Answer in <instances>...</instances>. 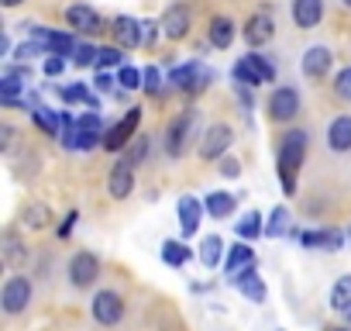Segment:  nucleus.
<instances>
[{"mask_svg": "<svg viewBox=\"0 0 351 331\" xmlns=\"http://www.w3.org/2000/svg\"><path fill=\"white\" fill-rule=\"evenodd\" d=\"M306 145H310V135L293 128L282 135L279 141V155H276V166H279V180H282V190L286 194H296V173L303 170V159H306Z\"/></svg>", "mask_w": 351, "mask_h": 331, "instance_id": "f257e3e1", "label": "nucleus"}, {"mask_svg": "<svg viewBox=\"0 0 351 331\" xmlns=\"http://www.w3.org/2000/svg\"><path fill=\"white\" fill-rule=\"evenodd\" d=\"M32 297H35V286H32V279L28 276H11L8 283H4V290H0V304H4V314H25L28 310V304H32Z\"/></svg>", "mask_w": 351, "mask_h": 331, "instance_id": "f03ea898", "label": "nucleus"}, {"mask_svg": "<svg viewBox=\"0 0 351 331\" xmlns=\"http://www.w3.org/2000/svg\"><path fill=\"white\" fill-rule=\"evenodd\" d=\"M138 124H141V111L131 107L117 124L107 128V135H104V148H110V152H124V148L138 138Z\"/></svg>", "mask_w": 351, "mask_h": 331, "instance_id": "7ed1b4c3", "label": "nucleus"}, {"mask_svg": "<svg viewBox=\"0 0 351 331\" xmlns=\"http://www.w3.org/2000/svg\"><path fill=\"white\" fill-rule=\"evenodd\" d=\"M193 124H197V111H186V114H180V117L169 124V131H165V152L172 159H180L186 152V141L193 138Z\"/></svg>", "mask_w": 351, "mask_h": 331, "instance_id": "20e7f679", "label": "nucleus"}, {"mask_svg": "<svg viewBox=\"0 0 351 331\" xmlns=\"http://www.w3.org/2000/svg\"><path fill=\"white\" fill-rule=\"evenodd\" d=\"M69 283L76 286V290H86V286H93L97 283V276H100V259L93 255V252H76L73 259H69Z\"/></svg>", "mask_w": 351, "mask_h": 331, "instance_id": "39448f33", "label": "nucleus"}, {"mask_svg": "<svg viewBox=\"0 0 351 331\" xmlns=\"http://www.w3.org/2000/svg\"><path fill=\"white\" fill-rule=\"evenodd\" d=\"M90 307H93L97 324H104V328H114V324H121V317H124V297L114 293V290H100Z\"/></svg>", "mask_w": 351, "mask_h": 331, "instance_id": "423d86ee", "label": "nucleus"}, {"mask_svg": "<svg viewBox=\"0 0 351 331\" xmlns=\"http://www.w3.org/2000/svg\"><path fill=\"white\" fill-rule=\"evenodd\" d=\"M210 80H214V73H210V69H204L200 62L176 66V69L169 73V83H172V87H180V90H186V93H197V90H204Z\"/></svg>", "mask_w": 351, "mask_h": 331, "instance_id": "0eeeda50", "label": "nucleus"}, {"mask_svg": "<svg viewBox=\"0 0 351 331\" xmlns=\"http://www.w3.org/2000/svg\"><path fill=\"white\" fill-rule=\"evenodd\" d=\"M231 141H234V131H231V124H210L207 131H204V141H200V155L204 159H224V152L231 148Z\"/></svg>", "mask_w": 351, "mask_h": 331, "instance_id": "6e6552de", "label": "nucleus"}, {"mask_svg": "<svg viewBox=\"0 0 351 331\" xmlns=\"http://www.w3.org/2000/svg\"><path fill=\"white\" fill-rule=\"evenodd\" d=\"M162 35L169 38V42H183L186 35H190V8L186 4H172V8H165V14H162Z\"/></svg>", "mask_w": 351, "mask_h": 331, "instance_id": "1a4fd4ad", "label": "nucleus"}, {"mask_svg": "<svg viewBox=\"0 0 351 331\" xmlns=\"http://www.w3.org/2000/svg\"><path fill=\"white\" fill-rule=\"evenodd\" d=\"M300 114V93L293 87H276L269 97V117L272 121H293Z\"/></svg>", "mask_w": 351, "mask_h": 331, "instance_id": "9d476101", "label": "nucleus"}, {"mask_svg": "<svg viewBox=\"0 0 351 331\" xmlns=\"http://www.w3.org/2000/svg\"><path fill=\"white\" fill-rule=\"evenodd\" d=\"M104 124H100V114L97 111H86L83 117H76V148L90 152L97 145H104Z\"/></svg>", "mask_w": 351, "mask_h": 331, "instance_id": "9b49d317", "label": "nucleus"}, {"mask_svg": "<svg viewBox=\"0 0 351 331\" xmlns=\"http://www.w3.org/2000/svg\"><path fill=\"white\" fill-rule=\"evenodd\" d=\"M330 66H334V52H330L327 45H310V49L303 52V59H300V69H303V76H310V80L327 76Z\"/></svg>", "mask_w": 351, "mask_h": 331, "instance_id": "f8f14e48", "label": "nucleus"}, {"mask_svg": "<svg viewBox=\"0 0 351 331\" xmlns=\"http://www.w3.org/2000/svg\"><path fill=\"white\" fill-rule=\"evenodd\" d=\"M134 190V166H128L124 159L110 166V176H107V194L114 201H128Z\"/></svg>", "mask_w": 351, "mask_h": 331, "instance_id": "ddd939ff", "label": "nucleus"}, {"mask_svg": "<svg viewBox=\"0 0 351 331\" xmlns=\"http://www.w3.org/2000/svg\"><path fill=\"white\" fill-rule=\"evenodd\" d=\"M272 38H276V21H272L265 11L252 14V18H248V25H245V42L258 49V45H269Z\"/></svg>", "mask_w": 351, "mask_h": 331, "instance_id": "4468645a", "label": "nucleus"}, {"mask_svg": "<svg viewBox=\"0 0 351 331\" xmlns=\"http://www.w3.org/2000/svg\"><path fill=\"white\" fill-rule=\"evenodd\" d=\"M303 249H324V252H337L344 245V235L337 228H317V231H300L296 235Z\"/></svg>", "mask_w": 351, "mask_h": 331, "instance_id": "2eb2a0df", "label": "nucleus"}, {"mask_svg": "<svg viewBox=\"0 0 351 331\" xmlns=\"http://www.w3.org/2000/svg\"><path fill=\"white\" fill-rule=\"evenodd\" d=\"M66 21H69V28H76V32H83V35H97V32H104L100 14H97L93 8H86V4H73V8L66 11Z\"/></svg>", "mask_w": 351, "mask_h": 331, "instance_id": "dca6fc26", "label": "nucleus"}, {"mask_svg": "<svg viewBox=\"0 0 351 331\" xmlns=\"http://www.w3.org/2000/svg\"><path fill=\"white\" fill-rule=\"evenodd\" d=\"M110 35H114V42H117L121 49H138V45H141V21L121 14V18L110 21Z\"/></svg>", "mask_w": 351, "mask_h": 331, "instance_id": "f3484780", "label": "nucleus"}, {"mask_svg": "<svg viewBox=\"0 0 351 331\" xmlns=\"http://www.w3.org/2000/svg\"><path fill=\"white\" fill-rule=\"evenodd\" d=\"M231 283H234L252 304H265V297H269V290H265L262 276L255 273V266H248V269H241L238 276H231Z\"/></svg>", "mask_w": 351, "mask_h": 331, "instance_id": "a211bd4d", "label": "nucleus"}, {"mask_svg": "<svg viewBox=\"0 0 351 331\" xmlns=\"http://www.w3.org/2000/svg\"><path fill=\"white\" fill-rule=\"evenodd\" d=\"M324 18V0H293V25L310 32Z\"/></svg>", "mask_w": 351, "mask_h": 331, "instance_id": "6ab92c4d", "label": "nucleus"}, {"mask_svg": "<svg viewBox=\"0 0 351 331\" xmlns=\"http://www.w3.org/2000/svg\"><path fill=\"white\" fill-rule=\"evenodd\" d=\"M176 211H180V228H183V235L190 238V235H197V228H200V221H204L207 204H200L197 197H183Z\"/></svg>", "mask_w": 351, "mask_h": 331, "instance_id": "aec40b11", "label": "nucleus"}, {"mask_svg": "<svg viewBox=\"0 0 351 331\" xmlns=\"http://www.w3.org/2000/svg\"><path fill=\"white\" fill-rule=\"evenodd\" d=\"M327 148L330 152H351V114H341L327 124Z\"/></svg>", "mask_w": 351, "mask_h": 331, "instance_id": "412c9836", "label": "nucleus"}, {"mask_svg": "<svg viewBox=\"0 0 351 331\" xmlns=\"http://www.w3.org/2000/svg\"><path fill=\"white\" fill-rule=\"evenodd\" d=\"M248 266H255V252H252V245H245V242L231 245V249H228V259H224V273H228V279L238 276V273L248 269Z\"/></svg>", "mask_w": 351, "mask_h": 331, "instance_id": "4be33fe9", "label": "nucleus"}, {"mask_svg": "<svg viewBox=\"0 0 351 331\" xmlns=\"http://www.w3.org/2000/svg\"><path fill=\"white\" fill-rule=\"evenodd\" d=\"M224 259H228V245H224V238H221V235H207V238L200 242V262H204L207 269H217Z\"/></svg>", "mask_w": 351, "mask_h": 331, "instance_id": "5701e85b", "label": "nucleus"}, {"mask_svg": "<svg viewBox=\"0 0 351 331\" xmlns=\"http://www.w3.org/2000/svg\"><path fill=\"white\" fill-rule=\"evenodd\" d=\"M32 117H35V124H38L49 138H59V135H62V114H56L52 107L38 104V107H32Z\"/></svg>", "mask_w": 351, "mask_h": 331, "instance_id": "b1692460", "label": "nucleus"}, {"mask_svg": "<svg viewBox=\"0 0 351 331\" xmlns=\"http://www.w3.org/2000/svg\"><path fill=\"white\" fill-rule=\"evenodd\" d=\"M231 42H234V21L224 18V14H217L210 21V45L214 49H231Z\"/></svg>", "mask_w": 351, "mask_h": 331, "instance_id": "393cba45", "label": "nucleus"}, {"mask_svg": "<svg viewBox=\"0 0 351 331\" xmlns=\"http://www.w3.org/2000/svg\"><path fill=\"white\" fill-rule=\"evenodd\" d=\"M204 204H207V214H210V218H217V221H221V218H228V214H234V194H228V190L210 194Z\"/></svg>", "mask_w": 351, "mask_h": 331, "instance_id": "a878e982", "label": "nucleus"}, {"mask_svg": "<svg viewBox=\"0 0 351 331\" xmlns=\"http://www.w3.org/2000/svg\"><path fill=\"white\" fill-rule=\"evenodd\" d=\"M4 262H8V266H14V269L28 262V249H25V242H21L14 231H8V235H4Z\"/></svg>", "mask_w": 351, "mask_h": 331, "instance_id": "bb28decb", "label": "nucleus"}, {"mask_svg": "<svg viewBox=\"0 0 351 331\" xmlns=\"http://www.w3.org/2000/svg\"><path fill=\"white\" fill-rule=\"evenodd\" d=\"M21 80L25 76H18V73H4V80H0V104L4 107H18L21 100H18V93H21Z\"/></svg>", "mask_w": 351, "mask_h": 331, "instance_id": "cd10ccee", "label": "nucleus"}, {"mask_svg": "<svg viewBox=\"0 0 351 331\" xmlns=\"http://www.w3.org/2000/svg\"><path fill=\"white\" fill-rule=\"evenodd\" d=\"M330 307H334V310H341V314H348V310H351V273H348V276H341V279L330 286Z\"/></svg>", "mask_w": 351, "mask_h": 331, "instance_id": "c85d7f7f", "label": "nucleus"}, {"mask_svg": "<svg viewBox=\"0 0 351 331\" xmlns=\"http://www.w3.org/2000/svg\"><path fill=\"white\" fill-rule=\"evenodd\" d=\"M190 259H193V249H186L183 242H165V245H162V262H165V266L180 269V266H186Z\"/></svg>", "mask_w": 351, "mask_h": 331, "instance_id": "c756f323", "label": "nucleus"}, {"mask_svg": "<svg viewBox=\"0 0 351 331\" xmlns=\"http://www.w3.org/2000/svg\"><path fill=\"white\" fill-rule=\"evenodd\" d=\"M258 235H265L262 214H258V211H248V214L238 221V238H241V242H255Z\"/></svg>", "mask_w": 351, "mask_h": 331, "instance_id": "7c9ffc66", "label": "nucleus"}, {"mask_svg": "<svg viewBox=\"0 0 351 331\" xmlns=\"http://www.w3.org/2000/svg\"><path fill=\"white\" fill-rule=\"evenodd\" d=\"M62 100H66V104H86L90 111H97V97L90 93L86 83H69V87H62Z\"/></svg>", "mask_w": 351, "mask_h": 331, "instance_id": "2f4dec72", "label": "nucleus"}, {"mask_svg": "<svg viewBox=\"0 0 351 331\" xmlns=\"http://www.w3.org/2000/svg\"><path fill=\"white\" fill-rule=\"evenodd\" d=\"M289 231V211L279 204V207H272V214H269V221H265V235L269 238H282Z\"/></svg>", "mask_w": 351, "mask_h": 331, "instance_id": "473e14b6", "label": "nucleus"}, {"mask_svg": "<svg viewBox=\"0 0 351 331\" xmlns=\"http://www.w3.org/2000/svg\"><path fill=\"white\" fill-rule=\"evenodd\" d=\"M21 218H25V225H28V228H35V231H38V228H45V225L52 221V211H49L45 204H28Z\"/></svg>", "mask_w": 351, "mask_h": 331, "instance_id": "72a5a7b5", "label": "nucleus"}, {"mask_svg": "<svg viewBox=\"0 0 351 331\" xmlns=\"http://www.w3.org/2000/svg\"><path fill=\"white\" fill-rule=\"evenodd\" d=\"M124 62V49L121 45H104L97 56V69H117Z\"/></svg>", "mask_w": 351, "mask_h": 331, "instance_id": "f704fd0d", "label": "nucleus"}, {"mask_svg": "<svg viewBox=\"0 0 351 331\" xmlns=\"http://www.w3.org/2000/svg\"><path fill=\"white\" fill-rule=\"evenodd\" d=\"M145 155H148V138H145V135H138V138L128 145V152H124L121 159H124L128 166H141V162H145Z\"/></svg>", "mask_w": 351, "mask_h": 331, "instance_id": "c9c22d12", "label": "nucleus"}, {"mask_svg": "<svg viewBox=\"0 0 351 331\" xmlns=\"http://www.w3.org/2000/svg\"><path fill=\"white\" fill-rule=\"evenodd\" d=\"M49 52L52 56H73L76 52V42L69 35H62V32H52L49 35Z\"/></svg>", "mask_w": 351, "mask_h": 331, "instance_id": "e433bc0d", "label": "nucleus"}, {"mask_svg": "<svg viewBox=\"0 0 351 331\" xmlns=\"http://www.w3.org/2000/svg\"><path fill=\"white\" fill-rule=\"evenodd\" d=\"M117 83H121L124 90H141V87H145V73H138L134 66H121Z\"/></svg>", "mask_w": 351, "mask_h": 331, "instance_id": "4c0bfd02", "label": "nucleus"}, {"mask_svg": "<svg viewBox=\"0 0 351 331\" xmlns=\"http://www.w3.org/2000/svg\"><path fill=\"white\" fill-rule=\"evenodd\" d=\"M97 56H100V49H93L90 42H80L76 45V52H73V62L83 69V66H97Z\"/></svg>", "mask_w": 351, "mask_h": 331, "instance_id": "58836bf2", "label": "nucleus"}, {"mask_svg": "<svg viewBox=\"0 0 351 331\" xmlns=\"http://www.w3.org/2000/svg\"><path fill=\"white\" fill-rule=\"evenodd\" d=\"M148 97H162V69L158 66H148L145 69V87H141Z\"/></svg>", "mask_w": 351, "mask_h": 331, "instance_id": "ea45409f", "label": "nucleus"}, {"mask_svg": "<svg viewBox=\"0 0 351 331\" xmlns=\"http://www.w3.org/2000/svg\"><path fill=\"white\" fill-rule=\"evenodd\" d=\"M334 93L341 100H351V66H344L337 76H334Z\"/></svg>", "mask_w": 351, "mask_h": 331, "instance_id": "a19ab883", "label": "nucleus"}, {"mask_svg": "<svg viewBox=\"0 0 351 331\" xmlns=\"http://www.w3.org/2000/svg\"><path fill=\"white\" fill-rule=\"evenodd\" d=\"M42 52H49V45H45V42H25V45H18V49H14V56H18V59H32V56H42Z\"/></svg>", "mask_w": 351, "mask_h": 331, "instance_id": "79ce46f5", "label": "nucleus"}, {"mask_svg": "<svg viewBox=\"0 0 351 331\" xmlns=\"http://www.w3.org/2000/svg\"><path fill=\"white\" fill-rule=\"evenodd\" d=\"M114 83H117V76H114V73H107V69H100V73H97V80H93V87H97L100 93H110V90H114Z\"/></svg>", "mask_w": 351, "mask_h": 331, "instance_id": "37998d69", "label": "nucleus"}, {"mask_svg": "<svg viewBox=\"0 0 351 331\" xmlns=\"http://www.w3.org/2000/svg\"><path fill=\"white\" fill-rule=\"evenodd\" d=\"M158 32H162V25H155V21H141V45H152V42L158 38Z\"/></svg>", "mask_w": 351, "mask_h": 331, "instance_id": "c03bdc74", "label": "nucleus"}, {"mask_svg": "<svg viewBox=\"0 0 351 331\" xmlns=\"http://www.w3.org/2000/svg\"><path fill=\"white\" fill-rule=\"evenodd\" d=\"M62 69H66V59H62V56H49V59H45V76L56 80Z\"/></svg>", "mask_w": 351, "mask_h": 331, "instance_id": "a18cd8bd", "label": "nucleus"}, {"mask_svg": "<svg viewBox=\"0 0 351 331\" xmlns=\"http://www.w3.org/2000/svg\"><path fill=\"white\" fill-rule=\"evenodd\" d=\"M221 173H224V176H231V180H234V176H241V162L224 155V159H221Z\"/></svg>", "mask_w": 351, "mask_h": 331, "instance_id": "49530a36", "label": "nucleus"}, {"mask_svg": "<svg viewBox=\"0 0 351 331\" xmlns=\"http://www.w3.org/2000/svg\"><path fill=\"white\" fill-rule=\"evenodd\" d=\"M11 145H14V128H11V124H0V148L8 152Z\"/></svg>", "mask_w": 351, "mask_h": 331, "instance_id": "de8ad7c7", "label": "nucleus"}, {"mask_svg": "<svg viewBox=\"0 0 351 331\" xmlns=\"http://www.w3.org/2000/svg\"><path fill=\"white\" fill-rule=\"evenodd\" d=\"M76 221H80V214H76V211H69V214H66V221H62V228H59V238H66V235L73 231V225H76Z\"/></svg>", "mask_w": 351, "mask_h": 331, "instance_id": "09e8293b", "label": "nucleus"}, {"mask_svg": "<svg viewBox=\"0 0 351 331\" xmlns=\"http://www.w3.org/2000/svg\"><path fill=\"white\" fill-rule=\"evenodd\" d=\"M4 8H18V4H25V0H0Z\"/></svg>", "mask_w": 351, "mask_h": 331, "instance_id": "8fccbe9b", "label": "nucleus"}, {"mask_svg": "<svg viewBox=\"0 0 351 331\" xmlns=\"http://www.w3.org/2000/svg\"><path fill=\"white\" fill-rule=\"evenodd\" d=\"M330 331H351V328H330Z\"/></svg>", "mask_w": 351, "mask_h": 331, "instance_id": "3c124183", "label": "nucleus"}, {"mask_svg": "<svg viewBox=\"0 0 351 331\" xmlns=\"http://www.w3.org/2000/svg\"><path fill=\"white\" fill-rule=\"evenodd\" d=\"M344 8H351V0H344Z\"/></svg>", "mask_w": 351, "mask_h": 331, "instance_id": "603ef678", "label": "nucleus"}, {"mask_svg": "<svg viewBox=\"0 0 351 331\" xmlns=\"http://www.w3.org/2000/svg\"><path fill=\"white\" fill-rule=\"evenodd\" d=\"M348 238H351V228H348Z\"/></svg>", "mask_w": 351, "mask_h": 331, "instance_id": "864d4df0", "label": "nucleus"}, {"mask_svg": "<svg viewBox=\"0 0 351 331\" xmlns=\"http://www.w3.org/2000/svg\"><path fill=\"white\" fill-rule=\"evenodd\" d=\"M348 317H351V310H348Z\"/></svg>", "mask_w": 351, "mask_h": 331, "instance_id": "5fc2aeb1", "label": "nucleus"}]
</instances>
